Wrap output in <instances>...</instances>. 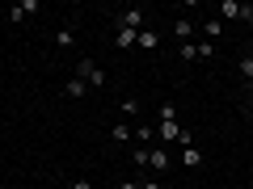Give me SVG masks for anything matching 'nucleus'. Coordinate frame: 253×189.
<instances>
[{"label": "nucleus", "instance_id": "nucleus-1", "mask_svg": "<svg viewBox=\"0 0 253 189\" xmlns=\"http://www.w3.org/2000/svg\"><path fill=\"white\" fill-rule=\"evenodd\" d=\"M219 21H253V4H236V0H224V4H219Z\"/></svg>", "mask_w": 253, "mask_h": 189}, {"label": "nucleus", "instance_id": "nucleus-2", "mask_svg": "<svg viewBox=\"0 0 253 189\" xmlns=\"http://www.w3.org/2000/svg\"><path fill=\"white\" fill-rule=\"evenodd\" d=\"M76 76H81L84 84L93 80V89H101V84H106V72H101V67H97L93 59H81V67H76Z\"/></svg>", "mask_w": 253, "mask_h": 189}, {"label": "nucleus", "instance_id": "nucleus-3", "mask_svg": "<svg viewBox=\"0 0 253 189\" xmlns=\"http://www.w3.org/2000/svg\"><path fill=\"white\" fill-rule=\"evenodd\" d=\"M144 17H148L144 9H126V13H118V30H135V34H139V30H144Z\"/></svg>", "mask_w": 253, "mask_h": 189}, {"label": "nucleus", "instance_id": "nucleus-4", "mask_svg": "<svg viewBox=\"0 0 253 189\" xmlns=\"http://www.w3.org/2000/svg\"><path fill=\"white\" fill-rule=\"evenodd\" d=\"M181 164H186V168H199V164H203V152H199L194 143H186V147H181Z\"/></svg>", "mask_w": 253, "mask_h": 189}, {"label": "nucleus", "instance_id": "nucleus-5", "mask_svg": "<svg viewBox=\"0 0 253 189\" xmlns=\"http://www.w3.org/2000/svg\"><path fill=\"white\" fill-rule=\"evenodd\" d=\"M84 89H89V84H84L81 76H76V80H68V84H63V93H68V97H72V101H81V97H84Z\"/></svg>", "mask_w": 253, "mask_h": 189}, {"label": "nucleus", "instance_id": "nucleus-6", "mask_svg": "<svg viewBox=\"0 0 253 189\" xmlns=\"http://www.w3.org/2000/svg\"><path fill=\"white\" fill-rule=\"evenodd\" d=\"M148 164H152V168H169V152H165V147H156V152H148Z\"/></svg>", "mask_w": 253, "mask_h": 189}, {"label": "nucleus", "instance_id": "nucleus-7", "mask_svg": "<svg viewBox=\"0 0 253 189\" xmlns=\"http://www.w3.org/2000/svg\"><path fill=\"white\" fill-rule=\"evenodd\" d=\"M190 30H194V26H190L186 17H177V21H173V34H177V42H190Z\"/></svg>", "mask_w": 253, "mask_h": 189}, {"label": "nucleus", "instance_id": "nucleus-8", "mask_svg": "<svg viewBox=\"0 0 253 189\" xmlns=\"http://www.w3.org/2000/svg\"><path fill=\"white\" fill-rule=\"evenodd\" d=\"M177 55H181V63H194V59H199V46L181 42V46H177Z\"/></svg>", "mask_w": 253, "mask_h": 189}, {"label": "nucleus", "instance_id": "nucleus-9", "mask_svg": "<svg viewBox=\"0 0 253 189\" xmlns=\"http://www.w3.org/2000/svg\"><path fill=\"white\" fill-rule=\"evenodd\" d=\"M203 30H207V42H215V38H219V30H224V21H219V17H211Z\"/></svg>", "mask_w": 253, "mask_h": 189}, {"label": "nucleus", "instance_id": "nucleus-10", "mask_svg": "<svg viewBox=\"0 0 253 189\" xmlns=\"http://www.w3.org/2000/svg\"><path fill=\"white\" fill-rule=\"evenodd\" d=\"M135 38H139L135 30H118V38H114V42H118V46H135Z\"/></svg>", "mask_w": 253, "mask_h": 189}, {"label": "nucleus", "instance_id": "nucleus-11", "mask_svg": "<svg viewBox=\"0 0 253 189\" xmlns=\"http://www.w3.org/2000/svg\"><path fill=\"white\" fill-rule=\"evenodd\" d=\"M55 42H59V46H72V42H76V30H59V34H55Z\"/></svg>", "mask_w": 253, "mask_h": 189}, {"label": "nucleus", "instance_id": "nucleus-12", "mask_svg": "<svg viewBox=\"0 0 253 189\" xmlns=\"http://www.w3.org/2000/svg\"><path fill=\"white\" fill-rule=\"evenodd\" d=\"M110 135H114V143H126V139H131V130H126V122H118Z\"/></svg>", "mask_w": 253, "mask_h": 189}, {"label": "nucleus", "instance_id": "nucleus-13", "mask_svg": "<svg viewBox=\"0 0 253 189\" xmlns=\"http://www.w3.org/2000/svg\"><path fill=\"white\" fill-rule=\"evenodd\" d=\"M135 46H156V34H152V30H139V38H135Z\"/></svg>", "mask_w": 253, "mask_h": 189}, {"label": "nucleus", "instance_id": "nucleus-14", "mask_svg": "<svg viewBox=\"0 0 253 189\" xmlns=\"http://www.w3.org/2000/svg\"><path fill=\"white\" fill-rule=\"evenodd\" d=\"M26 17H30L26 4H13V9H9V21H26Z\"/></svg>", "mask_w": 253, "mask_h": 189}, {"label": "nucleus", "instance_id": "nucleus-15", "mask_svg": "<svg viewBox=\"0 0 253 189\" xmlns=\"http://www.w3.org/2000/svg\"><path fill=\"white\" fill-rule=\"evenodd\" d=\"M131 160H135L139 168H144V164H148V147H135V152H131Z\"/></svg>", "mask_w": 253, "mask_h": 189}, {"label": "nucleus", "instance_id": "nucleus-16", "mask_svg": "<svg viewBox=\"0 0 253 189\" xmlns=\"http://www.w3.org/2000/svg\"><path fill=\"white\" fill-rule=\"evenodd\" d=\"M241 76H245V80H253V59H249V55L241 59Z\"/></svg>", "mask_w": 253, "mask_h": 189}, {"label": "nucleus", "instance_id": "nucleus-17", "mask_svg": "<svg viewBox=\"0 0 253 189\" xmlns=\"http://www.w3.org/2000/svg\"><path fill=\"white\" fill-rule=\"evenodd\" d=\"M215 55V42H199V59H211Z\"/></svg>", "mask_w": 253, "mask_h": 189}, {"label": "nucleus", "instance_id": "nucleus-18", "mask_svg": "<svg viewBox=\"0 0 253 189\" xmlns=\"http://www.w3.org/2000/svg\"><path fill=\"white\" fill-rule=\"evenodd\" d=\"M72 189H93V181H72Z\"/></svg>", "mask_w": 253, "mask_h": 189}, {"label": "nucleus", "instance_id": "nucleus-19", "mask_svg": "<svg viewBox=\"0 0 253 189\" xmlns=\"http://www.w3.org/2000/svg\"><path fill=\"white\" fill-rule=\"evenodd\" d=\"M118 189H139V185H135V181H123V185H118Z\"/></svg>", "mask_w": 253, "mask_h": 189}, {"label": "nucleus", "instance_id": "nucleus-20", "mask_svg": "<svg viewBox=\"0 0 253 189\" xmlns=\"http://www.w3.org/2000/svg\"><path fill=\"white\" fill-rule=\"evenodd\" d=\"M139 189H161V185H156V181H144V185H139Z\"/></svg>", "mask_w": 253, "mask_h": 189}, {"label": "nucleus", "instance_id": "nucleus-21", "mask_svg": "<svg viewBox=\"0 0 253 189\" xmlns=\"http://www.w3.org/2000/svg\"><path fill=\"white\" fill-rule=\"evenodd\" d=\"M249 59H253V42H249Z\"/></svg>", "mask_w": 253, "mask_h": 189}, {"label": "nucleus", "instance_id": "nucleus-22", "mask_svg": "<svg viewBox=\"0 0 253 189\" xmlns=\"http://www.w3.org/2000/svg\"><path fill=\"white\" fill-rule=\"evenodd\" d=\"M0 189H9V185H0Z\"/></svg>", "mask_w": 253, "mask_h": 189}]
</instances>
